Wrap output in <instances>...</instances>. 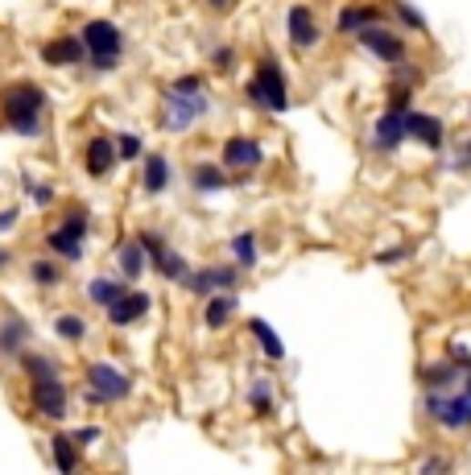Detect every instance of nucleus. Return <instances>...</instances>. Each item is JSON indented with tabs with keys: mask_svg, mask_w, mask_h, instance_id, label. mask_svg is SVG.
<instances>
[{
	"mask_svg": "<svg viewBox=\"0 0 471 475\" xmlns=\"http://www.w3.org/2000/svg\"><path fill=\"white\" fill-rule=\"evenodd\" d=\"M79 37H83V45H87L91 71L104 75V71H116V66H120V58H125V34H120L116 21H104V17L87 21V25L79 29Z\"/></svg>",
	"mask_w": 471,
	"mask_h": 475,
	"instance_id": "obj_3",
	"label": "nucleus"
},
{
	"mask_svg": "<svg viewBox=\"0 0 471 475\" xmlns=\"http://www.w3.org/2000/svg\"><path fill=\"white\" fill-rule=\"evenodd\" d=\"M467 116H471V104H467Z\"/></svg>",
	"mask_w": 471,
	"mask_h": 475,
	"instance_id": "obj_49",
	"label": "nucleus"
},
{
	"mask_svg": "<svg viewBox=\"0 0 471 475\" xmlns=\"http://www.w3.org/2000/svg\"><path fill=\"white\" fill-rule=\"evenodd\" d=\"M228 248H231V260H236L241 269H252V265H257V236L252 232H236Z\"/></svg>",
	"mask_w": 471,
	"mask_h": 475,
	"instance_id": "obj_31",
	"label": "nucleus"
},
{
	"mask_svg": "<svg viewBox=\"0 0 471 475\" xmlns=\"http://www.w3.org/2000/svg\"><path fill=\"white\" fill-rule=\"evenodd\" d=\"M261 162H265L261 141H252V136H228V141H223V166H228V174L257 170Z\"/></svg>",
	"mask_w": 471,
	"mask_h": 475,
	"instance_id": "obj_12",
	"label": "nucleus"
},
{
	"mask_svg": "<svg viewBox=\"0 0 471 475\" xmlns=\"http://www.w3.org/2000/svg\"><path fill=\"white\" fill-rule=\"evenodd\" d=\"M207 112H211V99H207V91H195V96H187V91H166V104H161V128L166 133H187L195 120H203Z\"/></svg>",
	"mask_w": 471,
	"mask_h": 475,
	"instance_id": "obj_6",
	"label": "nucleus"
},
{
	"mask_svg": "<svg viewBox=\"0 0 471 475\" xmlns=\"http://www.w3.org/2000/svg\"><path fill=\"white\" fill-rule=\"evenodd\" d=\"M0 116L17 136H42L46 133V91L37 83H13L0 91Z\"/></svg>",
	"mask_w": 471,
	"mask_h": 475,
	"instance_id": "obj_1",
	"label": "nucleus"
},
{
	"mask_svg": "<svg viewBox=\"0 0 471 475\" xmlns=\"http://www.w3.org/2000/svg\"><path fill=\"white\" fill-rule=\"evenodd\" d=\"M42 63L46 66H83L87 63V45H83L79 34L50 37V42L42 45Z\"/></svg>",
	"mask_w": 471,
	"mask_h": 475,
	"instance_id": "obj_13",
	"label": "nucleus"
},
{
	"mask_svg": "<svg viewBox=\"0 0 471 475\" xmlns=\"http://www.w3.org/2000/svg\"><path fill=\"white\" fill-rule=\"evenodd\" d=\"M169 91H187V96H195V91H207L203 75H182V79L169 83Z\"/></svg>",
	"mask_w": 471,
	"mask_h": 475,
	"instance_id": "obj_40",
	"label": "nucleus"
},
{
	"mask_svg": "<svg viewBox=\"0 0 471 475\" xmlns=\"http://www.w3.org/2000/svg\"><path fill=\"white\" fill-rule=\"evenodd\" d=\"M116 265H120V278L125 281H137V278H145V269H149V252L141 248V240H125L120 248H116Z\"/></svg>",
	"mask_w": 471,
	"mask_h": 475,
	"instance_id": "obj_23",
	"label": "nucleus"
},
{
	"mask_svg": "<svg viewBox=\"0 0 471 475\" xmlns=\"http://www.w3.org/2000/svg\"><path fill=\"white\" fill-rule=\"evenodd\" d=\"M384 17H389V13H384L381 5H343L339 17H335V29H339V34L356 37L364 25H376V21H384Z\"/></svg>",
	"mask_w": 471,
	"mask_h": 475,
	"instance_id": "obj_20",
	"label": "nucleus"
},
{
	"mask_svg": "<svg viewBox=\"0 0 471 475\" xmlns=\"http://www.w3.org/2000/svg\"><path fill=\"white\" fill-rule=\"evenodd\" d=\"M137 240H141V248L149 252V265L161 273V278H166V281H179V286L187 281L190 265H187V257H182V252H174L158 232H149V227H145V232H137Z\"/></svg>",
	"mask_w": 471,
	"mask_h": 475,
	"instance_id": "obj_8",
	"label": "nucleus"
},
{
	"mask_svg": "<svg viewBox=\"0 0 471 475\" xmlns=\"http://www.w3.org/2000/svg\"><path fill=\"white\" fill-rule=\"evenodd\" d=\"M446 359H455V364L467 372V368H471V348L463 339H451V343H446Z\"/></svg>",
	"mask_w": 471,
	"mask_h": 475,
	"instance_id": "obj_39",
	"label": "nucleus"
},
{
	"mask_svg": "<svg viewBox=\"0 0 471 475\" xmlns=\"http://www.w3.org/2000/svg\"><path fill=\"white\" fill-rule=\"evenodd\" d=\"M426 413L443 426V430H451V434H463V430H471V393L467 389H459V393H451V389H426Z\"/></svg>",
	"mask_w": 471,
	"mask_h": 475,
	"instance_id": "obj_5",
	"label": "nucleus"
},
{
	"mask_svg": "<svg viewBox=\"0 0 471 475\" xmlns=\"http://www.w3.org/2000/svg\"><path fill=\"white\" fill-rule=\"evenodd\" d=\"M459 380H463V368L455 364V359H438V364L422 368V385H426V389H443V393H446V389H455Z\"/></svg>",
	"mask_w": 471,
	"mask_h": 475,
	"instance_id": "obj_26",
	"label": "nucleus"
},
{
	"mask_svg": "<svg viewBox=\"0 0 471 475\" xmlns=\"http://www.w3.org/2000/svg\"><path fill=\"white\" fill-rule=\"evenodd\" d=\"M29 405H34L42 418L50 421H63L71 413V393H67L63 377H50V380H29Z\"/></svg>",
	"mask_w": 471,
	"mask_h": 475,
	"instance_id": "obj_9",
	"label": "nucleus"
},
{
	"mask_svg": "<svg viewBox=\"0 0 471 475\" xmlns=\"http://www.w3.org/2000/svg\"><path fill=\"white\" fill-rule=\"evenodd\" d=\"M401 116H405V133H409V141L426 145V149H443L446 128H443V120H438V116H430V112H414V108H405Z\"/></svg>",
	"mask_w": 471,
	"mask_h": 475,
	"instance_id": "obj_17",
	"label": "nucleus"
},
{
	"mask_svg": "<svg viewBox=\"0 0 471 475\" xmlns=\"http://www.w3.org/2000/svg\"><path fill=\"white\" fill-rule=\"evenodd\" d=\"M63 224H67V227H75V232H79V236H87V227H91L87 207H71V211H67V216H63Z\"/></svg>",
	"mask_w": 471,
	"mask_h": 475,
	"instance_id": "obj_38",
	"label": "nucleus"
},
{
	"mask_svg": "<svg viewBox=\"0 0 471 475\" xmlns=\"http://www.w3.org/2000/svg\"><path fill=\"white\" fill-rule=\"evenodd\" d=\"M285 37H290V45L298 55H311L314 45L323 42V25H319L311 5H293V9L285 13Z\"/></svg>",
	"mask_w": 471,
	"mask_h": 475,
	"instance_id": "obj_10",
	"label": "nucleus"
},
{
	"mask_svg": "<svg viewBox=\"0 0 471 475\" xmlns=\"http://www.w3.org/2000/svg\"><path fill=\"white\" fill-rule=\"evenodd\" d=\"M83 397H87V405H120L133 397V377L128 372H120L116 364H108V359H96V364L83 368Z\"/></svg>",
	"mask_w": 471,
	"mask_h": 475,
	"instance_id": "obj_4",
	"label": "nucleus"
},
{
	"mask_svg": "<svg viewBox=\"0 0 471 475\" xmlns=\"http://www.w3.org/2000/svg\"><path fill=\"white\" fill-rule=\"evenodd\" d=\"M149 306H153V298L145 294V289H128L120 302L108 306V323L112 327H137L145 314H149Z\"/></svg>",
	"mask_w": 471,
	"mask_h": 475,
	"instance_id": "obj_18",
	"label": "nucleus"
},
{
	"mask_svg": "<svg viewBox=\"0 0 471 475\" xmlns=\"http://www.w3.org/2000/svg\"><path fill=\"white\" fill-rule=\"evenodd\" d=\"M356 42L364 45V55H373L376 63H384V66H397V63H405L409 58V42L401 34H393L384 21H376V25H364L356 34Z\"/></svg>",
	"mask_w": 471,
	"mask_h": 475,
	"instance_id": "obj_7",
	"label": "nucleus"
},
{
	"mask_svg": "<svg viewBox=\"0 0 471 475\" xmlns=\"http://www.w3.org/2000/svg\"><path fill=\"white\" fill-rule=\"evenodd\" d=\"M211 66H215L220 75H228L231 66H236V45H228V42L215 45V50H211Z\"/></svg>",
	"mask_w": 471,
	"mask_h": 475,
	"instance_id": "obj_35",
	"label": "nucleus"
},
{
	"mask_svg": "<svg viewBox=\"0 0 471 475\" xmlns=\"http://www.w3.org/2000/svg\"><path fill=\"white\" fill-rule=\"evenodd\" d=\"M128 294V286H125V278H91L87 281V298L96 306H112V302H120V298Z\"/></svg>",
	"mask_w": 471,
	"mask_h": 475,
	"instance_id": "obj_27",
	"label": "nucleus"
},
{
	"mask_svg": "<svg viewBox=\"0 0 471 475\" xmlns=\"http://www.w3.org/2000/svg\"><path fill=\"white\" fill-rule=\"evenodd\" d=\"M405 141H409L405 116H401V112H393V108H384L381 116H376V125H373V149L376 153H397Z\"/></svg>",
	"mask_w": 471,
	"mask_h": 475,
	"instance_id": "obj_16",
	"label": "nucleus"
},
{
	"mask_svg": "<svg viewBox=\"0 0 471 475\" xmlns=\"http://www.w3.org/2000/svg\"><path fill=\"white\" fill-rule=\"evenodd\" d=\"M141 136H137V133H120V136H116V149H120V162H133V157H137V153H141Z\"/></svg>",
	"mask_w": 471,
	"mask_h": 475,
	"instance_id": "obj_37",
	"label": "nucleus"
},
{
	"mask_svg": "<svg viewBox=\"0 0 471 475\" xmlns=\"http://www.w3.org/2000/svg\"><path fill=\"white\" fill-rule=\"evenodd\" d=\"M190 187H195L199 195H215V190H228V187H231V178H228V166L199 162L195 170H190Z\"/></svg>",
	"mask_w": 471,
	"mask_h": 475,
	"instance_id": "obj_25",
	"label": "nucleus"
},
{
	"mask_svg": "<svg viewBox=\"0 0 471 475\" xmlns=\"http://www.w3.org/2000/svg\"><path fill=\"white\" fill-rule=\"evenodd\" d=\"M393 17H397L401 25H409L414 34H426V17H422V13L414 9L409 0H393Z\"/></svg>",
	"mask_w": 471,
	"mask_h": 475,
	"instance_id": "obj_34",
	"label": "nucleus"
},
{
	"mask_svg": "<svg viewBox=\"0 0 471 475\" xmlns=\"http://www.w3.org/2000/svg\"><path fill=\"white\" fill-rule=\"evenodd\" d=\"M471 166V141H463V149L455 153V170H467Z\"/></svg>",
	"mask_w": 471,
	"mask_h": 475,
	"instance_id": "obj_45",
	"label": "nucleus"
},
{
	"mask_svg": "<svg viewBox=\"0 0 471 475\" xmlns=\"http://www.w3.org/2000/svg\"><path fill=\"white\" fill-rule=\"evenodd\" d=\"M54 335L63 343H83L87 339V323H83L79 314H58V318H54Z\"/></svg>",
	"mask_w": 471,
	"mask_h": 475,
	"instance_id": "obj_32",
	"label": "nucleus"
},
{
	"mask_svg": "<svg viewBox=\"0 0 471 475\" xmlns=\"http://www.w3.org/2000/svg\"><path fill=\"white\" fill-rule=\"evenodd\" d=\"M26 190H29V198H34L37 207H50L54 203V190L50 187H34V182H26Z\"/></svg>",
	"mask_w": 471,
	"mask_h": 475,
	"instance_id": "obj_42",
	"label": "nucleus"
},
{
	"mask_svg": "<svg viewBox=\"0 0 471 475\" xmlns=\"http://www.w3.org/2000/svg\"><path fill=\"white\" fill-rule=\"evenodd\" d=\"M29 281H34L37 289H58V286H63V265L50 260V257L29 260Z\"/></svg>",
	"mask_w": 471,
	"mask_h": 475,
	"instance_id": "obj_29",
	"label": "nucleus"
},
{
	"mask_svg": "<svg viewBox=\"0 0 471 475\" xmlns=\"http://www.w3.org/2000/svg\"><path fill=\"white\" fill-rule=\"evenodd\" d=\"M50 459H54V467H58L63 475L79 471V463H83L79 439H75V434H54V439H50Z\"/></svg>",
	"mask_w": 471,
	"mask_h": 475,
	"instance_id": "obj_24",
	"label": "nucleus"
},
{
	"mask_svg": "<svg viewBox=\"0 0 471 475\" xmlns=\"http://www.w3.org/2000/svg\"><path fill=\"white\" fill-rule=\"evenodd\" d=\"M21 368H26V377L29 380H50V377H63V368H58V359H50V356H42V351H21Z\"/></svg>",
	"mask_w": 471,
	"mask_h": 475,
	"instance_id": "obj_28",
	"label": "nucleus"
},
{
	"mask_svg": "<svg viewBox=\"0 0 471 475\" xmlns=\"http://www.w3.org/2000/svg\"><path fill=\"white\" fill-rule=\"evenodd\" d=\"M249 331H252V339L261 343V351H265L269 359H285V343H282V335H277L273 327L265 323V318H252Z\"/></svg>",
	"mask_w": 471,
	"mask_h": 475,
	"instance_id": "obj_30",
	"label": "nucleus"
},
{
	"mask_svg": "<svg viewBox=\"0 0 471 475\" xmlns=\"http://www.w3.org/2000/svg\"><path fill=\"white\" fill-rule=\"evenodd\" d=\"M141 190H145V195H166V190H169V157H166V153H145Z\"/></svg>",
	"mask_w": 471,
	"mask_h": 475,
	"instance_id": "obj_22",
	"label": "nucleus"
},
{
	"mask_svg": "<svg viewBox=\"0 0 471 475\" xmlns=\"http://www.w3.org/2000/svg\"><path fill=\"white\" fill-rule=\"evenodd\" d=\"M207 5H211L215 13H223V9H231V5H236V0H207Z\"/></svg>",
	"mask_w": 471,
	"mask_h": 475,
	"instance_id": "obj_47",
	"label": "nucleus"
},
{
	"mask_svg": "<svg viewBox=\"0 0 471 475\" xmlns=\"http://www.w3.org/2000/svg\"><path fill=\"white\" fill-rule=\"evenodd\" d=\"M409 244H401V248H389V252H376V260H381V265H397V260H405L409 257Z\"/></svg>",
	"mask_w": 471,
	"mask_h": 475,
	"instance_id": "obj_43",
	"label": "nucleus"
},
{
	"mask_svg": "<svg viewBox=\"0 0 471 475\" xmlns=\"http://www.w3.org/2000/svg\"><path fill=\"white\" fill-rule=\"evenodd\" d=\"M249 405H252V413H257V418H269V413H273V389H269V380H257V385L249 389Z\"/></svg>",
	"mask_w": 471,
	"mask_h": 475,
	"instance_id": "obj_33",
	"label": "nucleus"
},
{
	"mask_svg": "<svg viewBox=\"0 0 471 475\" xmlns=\"http://www.w3.org/2000/svg\"><path fill=\"white\" fill-rule=\"evenodd\" d=\"M409 99H414V87L397 79V83L389 87V108H393V112H405V108H409Z\"/></svg>",
	"mask_w": 471,
	"mask_h": 475,
	"instance_id": "obj_36",
	"label": "nucleus"
},
{
	"mask_svg": "<svg viewBox=\"0 0 471 475\" xmlns=\"http://www.w3.org/2000/svg\"><path fill=\"white\" fill-rule=\"evenodd\" d=\"M116 162H120V149H116V136H91L87 145H83V166H87L91 178H108V174L116 170Z\"/></svg>",
	"mask_w": 471,
	"mask_h": 475,
	"instance_id": "obj_14",
	"label": "nucleus"
},
{
	"mask_svg": "<svg viewBox=\"0 0 471 475\" xmlns=\"http://www.w3.org/2000/svg\"><path fill=\"white\" fill-rule=\"evenodd\" d=\"M451 459H446V455H426V459H422V463H418V471L422 475H435V471H451Z\"/></svg>",
	"mask_w": 471,
	"mask_h": 475,
	"instance_id": "obj_41",
	"label": "nucleus"
},
{
	"mask_svg": "<svg viewBox=\"0 0 471 475\" xmlns=\"http://www.w3.org/2000/svg\"><path fill=\"white\" fill-rule=\"evenodd\" d=\"M244 96H249V104H257L261 112H269V116H282V112H290V79H285L282 63H277L273 55H265L257 63L252 79L244 83Z\"/></svg>",
	"mask_w": 471,
	"mask_h": 475,
	"instance_id": "obj_2",
	"label": "nucleus"
},
{
	"mask_svg": "<svg viewBox=\"0 0 471 475\" xmlns=\"http://www.w3.org/2000/svg\"><path fill=\"white\" fill-rule=\"evenodd\" d=\"M13 224H17V207H9V211H5V216H0V232H9Z\"/></svg>",
	"mask_w": 471,
	"mask_h": 475,
	"instance_id": "obj_46",
	"label": "nucleus"
},
{
	"mask_svg": "<svg viewBox=\"0 0 471 475\" xmlns=\"http://www.w3.org/2000/svg\"><path fill=\"white\" fill-rule=\"evenodd\" d=\"M9 260H13V252H9V248H0V269H9Z\"/></svg>",
	"mask_w": 471,
	"mask_h": 475,
	"instance_id": "obj_48",
	"label": "nucleus"
},
{
	"mask_svg": "<svg viewBox=\"0 0 471 475\" xmlns=\"http://www.w3.org/2000/svg\"><path fill=\"white\" fill-rule=\"evenodd\" d=\"M182 286L199 298L215 294V289H236L241 286V265H207V269H190Z\"/></svg>",
	"mask_w": 471,
	"mask_h": 475,
	"instance_id": "obj_11",
	"label": "nucleus"
},
{
	"mask_svg": "<svg viewBox=\"0 0 471 475\" xmlns=\"http://www.w3.org/2000/svg\"><path fill=\"white\" fill-rule=\"evenodd\" d=\"M83 240L87 236H79L75 227H67V224H58V227H50L46 232V248H50V257H58V260H83Z\"/></svg>",
	"mask_w": 471,
	"mask_h": 475,
	"instance_id": "obj_21",
	"label": "nucleus"
},
{
	"mask_svg": "<svg viewBox=\"0 0 471 475\" xmlns=\"http://www.w3.org/2000/svg\"><path fill=\"white\" fill-rule=\"evenodd\" d=\"M26 343H29V323L17 310H5L0 314V356L17 359L26 351Z\"/></svg>",
	"mask_w": 471,
	"mask_h": 475,
	"instance_id": "obj_19",
	"label": "nucleus"
},
{
	"mask_svg": "<svg viewBox=\"0 0 471 475\" xmlns=\"http://www.w3.org/2000/svg\"><path fill=\"white\" fill-rule=\"evenodd\" d=\"M236 310H241V294L236 289H215V294L203 298V327L207 331H223L236 318Z\"/></svg>",
	"mask_w": 471,
	"mask_h": 475,
	"instance_id": "obj_15",
	"label": "nucleus"
},
{
	"mask_svg": "<svg viewBox=\"0 0 471 475\" xmlns=\"http://www.w3.org/2000/svg\"><path fill=\"white\" fill-rule=\"evenodd\" d=\"M99 434H104L99 426H83V430H75V439H79V447H91V442H96Z\"/></svg>",
	"mask_w": 471,
	"mask_h": 475,
	"instance_id": "obj_44",
	"label": "nucleus"
}]
</instances>
